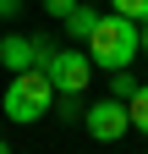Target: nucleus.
I'll return each mask as SVG.
<instances>
[{
	"label": "nucleus",
	"instance_id": "obj_1",
	"mask_svg": "<svg viewBox=\"0 0 148 154\" xmlns=\"http://www.w3.org/2000/svg\"><path fill=\"white\" fill-rule=\"evenodd\" d=\"M49 110H55V88H49V77H44L39 66H28V72H11L6 94H0V121L33 127V121H44Z\"/></svg>",
	"mask_w": 148,
	"mask_h": 154
},
{
	"label": "nucleus",
	"instance_id": "obj_2",
	"mask_svg": "<svg viewBox=\"0 0 148 154\" xmlns=\"http://www.w3.org/2000/svg\"><path fill=\"white\" fill-rule=\"evenodd\" d=\"M88 61L93 66H104V72H126L137 61V22H126V17H99L93 22V33H88Z\"/></svg>",
	"mask_w": 148,
	"mask_h": 154
},
{
	"label": "nucleus",
	"instance_id": "obj_3",
	"mask_svg": "<svg viewBox=\"0 0 148 154\" xmlns=\"http://www.w3.org/2000/svg\"><path fill=\"white\" fill-rule=\"evenodd\" d=\"M93 61H88V50L82 44H71V50H55L49 55V66H44V77H49V88L55 94H82L88 83H93Z\"/></svg>",
	"mask_w": 148,
	"mask_h": 154
},
{
	"label": "nucleus",
	"instance_id": "obj_4",
	"mask_svg": "<svg viewBox=\"0 0 148 154\" xmlns=\"http://www.w3.org/2000/svg\"><path fill=\"white\" fill-rule=\"evenodd\" d=\"M82 127L93 143H121L126 132H132V121H126V99H93L82 110Z\"/></svg>",
	"mask_w": 148,
	"mask_h": 154
},
{
	"label": "nucleus",
	"instance_id": "obj_5",
	"mask_svg": "<svg viewBox=\"0 0 148 154\" xmlns=\"http://www.w3.org/2000/svg\"><path fill=\"white\" fill-rule=\"evenodd\" d=\"M61 22H66V38H71V44H88V33H93V22H99V11L88 6V0H77V6H71V11L61 17Z\"/></svg>",
	"mask_w": 148,
	"mask_h": 154
},
{
	"label": "nucleus",
	"instance_id": "obj_6",
	"mask_svg": "<svg viewBox=\"0 0 148 154\" xmlns=\"http://www.w3.org/2000/svg\"><path fill=\"white\" fill-rule=\"evenodd\" d=\"M0 61H6V72H28L33 66V38L6 33V38H0Z\"/></svg>",
	"mask_w": 148,
	"mask_h": 154
},
{
	"label": "nucleus",
	"instance_id": "obj_7",
	"mask_svg": "<svg viewBox=\"0 0 148 154\" xmlns=\"http://www.w3.org/2000/svg\"><path fill=\"white\" fill-rule=\"evenodd\" d=\"M126 121H132V132H143V138H148V83L132 88V99H126Z\"/></svg>",
	"mask_w": 148,
	"mask_h": 154
},
{
	"label": "nucleus",
	"instance_id": "obj_8",
	"mask_svg": "<svg viewBox=\"0 0 148 154\" xmlns=\"http://www.w3.org/2000/svg\"><path fill=\"white\" fill-rule=\"evenodd\" d=\"M110 11L126 17V22H143V17H148V0H110Z\"/></svg>",
	"mask_w": 148,
	"mask_h": 154
},
{
	"label": "nucleus",
	"instance_id": "obj_9",
	"mask_svg": "<svg viewBox=\"0 0 148 154\" xmlns=\"http://www.w3.org/2000/svg\"><path fill=\"white\" fill-rule=\"evenodd\" d=\"M132 88H137L132 72H110V99H132Z\"/></svg>",
	"mask_w": 148,
	"mask_h": 154
},
{
	"label": "nucleus",
	"instance_id": "obj_10",
	"mask_svg": "<svg viewBox=\"0 0 148 154\" xmlns=\"http://www.w3.org/2000/svg\"><path fill=\"white\" fill-rule=\"evenodd\" d=\"M55 105H61V116H66V121H82V94H55Z\"/></svg>",
	"mask_w": 148,
	"mask_h": 154
},
{
	"label": "nucleus",
	"instance_id": "obj_11",
	"mask_svg": "<svg viewBox=\"0 0 148 154\" xmlns=\"http://www.w3.org/2000/svg\"><path fill=\"white\" fill-rule=\"evenodd\" d=\"M49 55H55V38H49V33H39V38H33V66L44 72V66H49Z\"/></svg>",
	"mask_w": 148,
	"mask_h": 154
},
{
	"label": "nucleus",
	"instance_id": "obj_12",
	"mask_svg": "<svg viewBox=\"0 0 148 154\" xmlns=\"http://www.w3.org/2000/svg\"><path fill=\"white\" fill-rule=\"evenodd\" d=\"M71 6H77V0H44V11H49V17H55V22H61V17H66V11H71Z\"/></svg>",
	"mask_w": 148,
	"mask_h": 154
},
{
	"label": "nucleus",
	"instance_id": "obj_13",
	"mask_svg": "<svg viewBox=\"0 0 148 154\" xmlns=\"http://www.w3.org/2000/svg\"><path fill=\"white\" fill-rule=\"evenodd\" d=\"M22 6H28V0H0V17H6V22H11V17L22 11Z\"/></svg>",
	"mask_w": 148,
	"mask_h": 154
},
{
	"label": "nucleus",
	"instance_id": "obj_14",
	"mask_svg": "<svg viewBox=\"0 0 148 154\" xmlns=\"http://www.w3.org/2000/svg\"><path fill=\"white\" fill-rule=\"evenodd\" d=\"M137 55H148V17L137 22Z\"/></svg>",
	"mask_w": 148,
	"mask_h": 154
},
{
	"label": "nucleus",
	"instance_id": "obj_15",
	"mask_svg": "<svg viewBox=\"0 0 148 154\" xmlns=\"http://www.w3.org/2000/svg\"><path fill=\"white\" fill-rule=\"evenodd\" d=\"M0 154H11V149H6V143H0Z\"/></svg>",
	"mask_w": 148,
	"mask_h": 154
}]
</instances>
